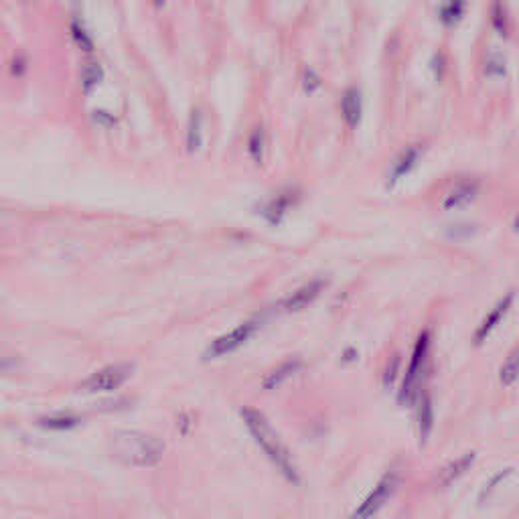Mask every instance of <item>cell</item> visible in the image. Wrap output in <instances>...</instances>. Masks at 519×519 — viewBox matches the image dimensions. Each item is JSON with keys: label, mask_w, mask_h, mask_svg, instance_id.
I'll return each mask as SVG.
<instances>
[{"label": "cell", "mask_w": 519, "mask_h": 519, "mask_svg": "<svg viewBox=\"0 0 519 519\" xmlns=\"http://www.w3.org/2000/svg\"><path fill=\"white\" fill-rule=\"evenodd\" d=\"M240 414H242V420L248 426L256 444L264 450V455L268 457L270 462L284 475V479L289 483H294V485L300 481L298 469L294 464L290 450L286 448V444L282 443V438L278 436V432L270 426L266 416L254 408H242Z\"/></svg>", "instance_id": "cell-1"}, {"label": "cell", "mask_w": 519, "mask_h": 519, "mask_svg": "<svg viewBox=\"0 0 519 519\" xmlns=\"http://www.w3.org/2000/svg\"><path fill=\"white\" fill-rule=\"evenodd\" d=\"M112 455L130 466H154L165 455V443L153 434L122 430L112 436Z\"/></svg>", "instance_id": "cell-2"}, {"label": "cell", "mask_w": 519, "mask_h": 519, "mask_svg": "<svg viewBox=\"0 0 519 519\" xmlns=\"http://www.w3.org/2000/svg\"><path fill=\"white\" fill-rule=\"evenodd\" d=\"M396 487H398V475L394 473H387L384 475L380 483L373 487V491L366 497V501L351 513L349 519H371L385 503L389 501V497L396 493Z\"/></svg>", "instance_id": "cell-3"}, {"label": "cell", "mask_w": 519, "mask_h": 519, "mask_svg": "<svg viewBox=\"0 0 519 519\" xmlns=\"http://www.w3.org/2000/svg\"><path fill=\"white\" fill-rule=\"evenodd\" d=\"M134 367L130 364H116V366H108L104 369H99L96 373H92L81 389L83 392H90V394H102V392H112V389H118L120 385L124 384L130 373H132Z\"/></svg>", "instance_id": "cell-4"}, {"label": "cell", "mask_w": 519, "mask_h": 519, "mask_svg": "<svg viewBox=\"0 0 519 519\" xmlns=\"http://www.w3.org/2000/svg\"><path fill=\"white\" fill-rule=\"evenodd\" d=\"M256 328H258V325L254 321H248V323H242V325H237L235 328H231L230 333L217 337L212 345H209V349L205 351V359H217V357H223V355L233 353L235 349H240V347L250 339L251 335L256 333Z\"/></svg>", "instance_id": "cell-5"}, {"label": "cell", "mask_w": 519, "mask_h": 519, "mask_svg": "<svg viewBox=\"0 0 519 519\" xmlns=\"http://www.w3.org/2000/svg\"><path fill=\"white\" fill-rule=\"evenodd\" d=\"M428 345H430V337L428 333L424 331L422 335L418 337V343H416V349L412 353V361H410V367H408V373H406L404 385L400 389V402H410L412 398V392H414V384H416V378L422 369L424 359H426V353H428Z\"/></svg>", "instance_id": "cell-6"}, {"label": "cell", "mask_w": 519, "mask_h": 519, "mask_svg": "<svg viewBox=\"0 0 519 519\" xmlns=\"http://www.w3.org/2000/svg\"><path fill=\"white\" fill-rule=\"evenodd\" d=\"M323 286H325V282H323V280H310L308 284L300 286L298 290H294L290 296H286V298H284V303H282V308H284V310H289V312H292V310H300V308L308 307V305H310V303H312V300L321 294Z\"/></svg>", "instance_id": "cell-7"}, {"label": "cell", "mask_w": 519, "mask_h": 519, "mask_svg": "<svg viewBox=\"0 0 519 519\" xmlns=\"http://www.w3.org/2000/svg\"><path fill=\"white\" fill-rule=\"evenodd\" d=\"M473 462H475V452H466V455H462L461 459H457V461L448 462L446 466H444L443 471L436 475V481L434 485L436 487H448L450 483H455L457 479H461L462 475L473 466Z\"/></svg>", "instance_id": "cell-8"}, {"label": "cell", "mask_w": 519, "mask_h": 519, "mask_svg": "<svg viewBox=\"0 0 519 519\" xmlns=\"http://www.w3.org/2000/svg\"><path fill=\"white\" fill-rule=\"evenodd\" d=\"M303 367V361L300 359H289L284 364H280L278 367H274L272 371H268L262 380V387L264 389H276L280 385L284 384L286 380H290L298 369Z\"/></svg>", "instance_id": "cell-9"}, {"label": "cell", "mask_w": 519, "mask_h": 519, "mask_svg": "<svg viewBox=\"0 0 519 519\" xmlns=\"http://www.w3.org/2000/svg\"><path fill=\"white\" fill-rule=\"evenodd\" d=\"M479 191V185L473 181H469V183H459L452 191L446 195V199H444L443 207L444 209H457V207H462V205H466V203H471L473 199H475V195Z\"/></svg>", "instance_id": "cell-10"}, {"label": "cell", "mask_w": 519, "mask_h": 519, "mask_svg": "<svg viewBox=\"0 0 519 519\" xmlns=\"http://www.w3.org/2000/svg\"><path fill=\"white\" fill-rule=\"evenodd\" d=\"M341 112H343V118L351 128H355L359 124V120H361V94H359V90L349 88L343 94Z\"/></svg>", "instance_id": "cell-11"}, {"label": "cell", "mask_w": 519, "mask_h": 519, "mask_svg": "<svg viewBox=\"0 0 519 519\" xmlns=\"http://www.w3.org/2000/svg\"><path fill=\"white\" fill-rule=\"evenodd\" d=\"M511 300H513V294H507V296L501 300L499 305L493 308V312H491V314L483 321V325L479 327V331H477V335H475V341H477V343H483V341L491 335V331L497 327V323L501 321V317H503V314L509 310V307H511Z\"/></svg>", "instance_id": "cell-12"}, {"label": "cell", "mask_w": 519, "mask_h": 519, "mask_svg": "<svg viewBox=\"0 0 519 519\" xmlns=\"http://www.w3.org/2000/svg\"><path fill=\"white\" fill-rule=\"evenodd\" d=\"M434 426V410H432V400L428 394H424L418 404V434H420V444L428 441L430 432Z\"/></svg>", "instance_id": "cell-13"}, {"label": "cell", "mask_w": 519, "mask_h": 519, "mask_svg": "<svg viewBox=\"0 0 519 519\" xmlns=\"http://www.w3.org/2000/svg\"><path fill=\"white\" fill-rule=\"evenodd\" d=\"M290 203H292L290 193H282V195H278L276 199H272L268 205L264 207V215L268 217L270 223H278V221L284 217V213L289 212Z\"/></svg>", "instance_id": "cell-14"}, {"label": "cell", "mask_w": 519, "mask_h": 519, "mask_svg": "<svg viewBox=\"0 0 519 519\" xmlns=\"http://www.w3.org/2000/svg\"><path fill=\"white\" fill-rule=\"evenodd\" d=\"M79 424V418L69 416V414H59V416H49V418H41L39 426L47 428V430H69Z\"/></svg>", "instance_id": "cell-15"}, {"label": "cell", "mask_w": 519, "mask_h": 519, "mask_svg": "<svg viewBox=\"0 0 519 519\" xmlns=\"http://www.w3.org/2000/svg\"><path fill=\"white\" fill-rule=\"evenodd\" d=\"M418 153H420V151H418L416 146H412V148H408V151L400 156V160H398V165H396V169H394V174H392V183L400 181V177H404V174L416 165Z\"/></svg>", "instance_id": "cell-16"}, {"label": "cell", "mask_w": 519, "mask_h": 519, "mask_svg": "<svg viewBox=\"0 0 519 519\" xmlns=\"http://www.w3.org/2000/svg\"><path fill=\"white\" fill-rule=\"evenodd\" d=\"M201 146V114L199 110H193L191 120H189V130H187V148L197 151Z\"/></svg>", "instance_id": "cell-17"}, {"label": "cell", "mask_w": 519, "mask_h": 519, "mask_svg": "<svg viewBox=\"0 0 519 519\" xmlns=\"http://www.w3.org/2000/svg\"><path fill=\"white\" fill-rule=\"evenodd\" d=\"M99 79H102V67L97 65V63H85V67H83V71H81V81H83V90L85 92H90L92 88H96L97 83H99Z\"/></svg>", "instance_id": "cell-18"}, {"label": "cell", "mask_w": 519, "mask_h": 519, "mask_svg": "<svg viewBox=\"0 0 519 519\" xmlns=\"http://www.w3.org/2000/svg\"><path fill=\"white\" fill-rule=\"evenodd\" d=\"M264 144H266V140H264L262 128H256L250 136V156L254 158V162H258V165L264 160Z\"/></svg>", "instance_id": "cell-19"}, {"label": "cell", "mask_w": 519, "mask_h": 519, "mask_svg": "<svg viewBox=\"0 0 519 519\" xmlns=\"http://www.w3.org/2000/svg\"><path fill=\"white\" fill-rule=\"evenodd\" d=\"M515 378H518V351H513L501 367V382L503 384L511 385L515 382Z\"/></svg>", "instance_id": "cell-20"}, {"label": "cell", "mask_w": 519, "mask_h": 519, "mask_svg": "<svg viewBox=\"0 0 519 519\" xmlns=\"http://www.w3.org/2000/svg\"><path fill=\"white\" fill-rule=\"evenodd\" d=\"M462 13H464V4L462 2H450V4H444L441 8V19L446 25H452V22L461 19Z\"/></svg>", "instance_id": "cell-21"}, {"label": "cell", "mask_w": 519, "mask_h": 519, "mask_svg": "<svg viewBox=\"0 0 519 519\" xmlns=\"http://www.w3.org/2000/svg\"><path fill=\"white\" fill-rule=\"evenodd\" d=\"M71 35H74L76 43L83 49V51H92V49H94V41L90 37V33H88L79 22H74V25H71Z\"/></svg>", "instance_id": "cell-22"}, {"label": "cell", "mask_w": 519, "mask_h": 519, "mask_svg": "<svg viewBox=\"0 0 519 519\" xmlns=\"http://www.w3.org/2000/svg\"><path fill=\"white\" fill-rule=\"evenodd\" d=\"M493 22H495V27H497L501 35H507V15H505L503 4H499V2L493 6Z\"/></svg>", "instance_id": "cell-23"}, {"label": "cell", "mask_w": 519, "mask_h": 519, "mask_svg": "<svg viewBox=\"0 0 519 519\" xmlns=\"http://www.w3.org/2000/svg\"><path fill=\"white\" fill-rule=\"evenodd\" d=\"M485 71H487V74H497V76H503V74H505V59L497 57V55L489 57L487 59V67H485Z\"/></svg>", "instance_id": "cell-24"}, {"label": "cell", "mask_w": 519, "mask_h": 519, "mask_svg": "<svg viewBox=\"0 0 519 519\" xmlns=\"http://www.w3.org/2000/svg\"><path fill=\"white\" fill-rule=\"evenodd\" d=\"M319 85H321V79L317 77L314 71H310V69H308L307 76H305V90H307V92H314Z\"/></svg>", "instance_id": "cell-25"}, {"label": "cell", "mask_w": 519, "mask_h": 519, "mask_svg": "<svg viewBox=\"0 0 519 519\" xmlns=\"http://www.w3.org/2000/svg\"><path fill=\"white\" fill-rule=\"evenodd\" d=\"M398 366H400V359L396 357V359H394V364H392V367H387V373H385V384H392V380L396 378V369H398Z\"/></svg>", "instance_id": "cell-26"}, {"label": "cell", "mask_w": 519, "mask_h": 519, "mask_svg": "<svg viewBox=\"0 0 519 519\" xmlns=\"http://www.w3.org/2000/svg\"><path fill=\"white\" fill-rule=\"evenodd\" d=\"M4 367H8V364H6V361H0V371H2Z\"/></svg>", "instance_id": "cell-27"}]
</instances>
